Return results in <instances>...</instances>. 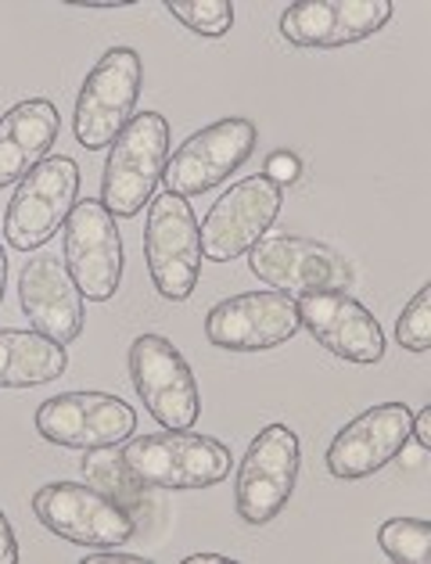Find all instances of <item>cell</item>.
Instances as JSON below:
<instances>
[{"label": "cell", "instance_id": "1", "mask_svg": "<svg viewBox=\"0 0 431 564\" xmlns=\"http://www.w3.org/2000/svg\"><path fill=\"white\" fill-rule=\"evenodd\" d=\"M122 464L144 489H208L230 475V449L213 435L162 429L130 438Z\"/></svg>", "mask_w": 431, "mask_h": 564}, {"label": "cell", "instance_id": "2", "mask_svg": "<svg viewBox=\"0 0 431 564\" xmlns=\"http://www.w3.org/2000/svg\"><path fill=\"white\" fill-rule=\"evenodd\" d=\"M170 159V122L159 112H137L112 148L101 173V205L116 219H133L155 198Z\"/></svg>", "mask_w": 431, "mask_h": 564}, {"label": "cell", "instance_id": "3", "mask_svg": "<svg viewBox=\"0 0 431 564\" xmlns=\"http://www.w3.org/2000/svg\"><path fill=\"white\" fill-rule=\"evenodd\" d=\"M33 514L58 540L87 550L122 546L137 535L133 514L90 481H47L33 492Z\"/></svg>", "mask_w": 431, "mask_h": 564}, {"label": "cell", "instance_id": "4", "mask_svg": "<svg viewBox=\"0 0 431 564\" xmlns=\"http://www.w3.org/2000/svg\"><path fill=\"white\" fill-rule=\"evenodd\" d=\"M141 79H144V65L133 47H112L101 54V62L90 68L76 94L73 130L83 148L87 151L112 148L116 137L137 116Z\"/></svg>", "mask_w": 431, "mask_h": 564}, {"label": "cell", "instance_id": "5", "mask_svg": "<svg viewBox=\"0 0 431 564\" xmlns=\"http://www.w3.org/2000/svg\"><path fill=\"white\" fill-rule=\"evenodd\" d=\"M79 202V166L68 155H47L19 181L4 209V241L15 252H36L65 227Z\"/></svg>", "mask_w": 431, "mask_h": 564}, {"label": "cell", "instance_id": "6", "mask_svg": "<svg viewBox=\"0 0 431 564\" xmlns=\"http://www.w3.org/2000/svg\"><path fill=\"white\" fill-rule=\"evenodd\" d=\"M302 467L299 435L288 424H267L252 443L234 475V511L245 525H270L288 507Z\"/></svg>", "mask_w": 431, "mask_h": 564}, {"label": "cell", "instance_id": "7", "mask_svg": "<svg viewBox=\"0 0 431 564\" xmlns=\"http://www.w3.org/2000/svg\"><path fill=\"white\" fill-rule=\"evenodd\" d=\"M144 259L155 292L170 302H187L202 278V234L187 198L170 191L151 198L144 224Z\"/></svg>", "mask_w": 431, "mask_h": 564}, {"label": "cell", "instance_id": "8", "mask_svg": "<svg viewBox=\"0 0 431 564\" xmlns=\"http://www.w3.org/2000/svg\"><path fill=\"white\" fill-rule=\"evenodd\" d=\"M133 392L144 399V410L162 429H194L202 417V389L191 364L170 338L137 335L127 352Z\"/></svg>", "mask_w": 431, "mask_h": 564}, {"label": "cell", "instance_id": "9", "mask_svg": "<svg viewBox=\"0 0 431 564\" xmlns=\"http://www.w3.org/2000/svg\"><path fill=\"white\" fill-rule=\"evenodd\" d=\"M259 130L252 119L230 116L208 122L198 133H191L170 159H165L162 184L176 198H198L205 191L230 181L248 159H252Z\"/></svg>", "mask_w": 431, "mask_h": 564}, {"label": "cell", "instance_id": "10", "mask_svg": "<svg viewBox=\"0 0 431 564\" xmlns=\"http://www.w3.org/2000/svg\"><path fill=\"white\" fill-rule=\"evenodd\" d=\"M284 205V187H277L270 176H245L230 184L224 195L213 202V209L202 219V259L208 263H230V259L248 256L267 238Z\"/></svg>", "mask_w": 431, "mask_h": 564}, {"label": "cell", "instance_id": "11", "mask_svg": "<svg viewBox=\"0 0 431 564\" xmlns=\"http://www.w3.org/2000/svg\"><path fill=\"white\" fill-rule=\"evenodd\" d=\"M62 230V263L83 292V299H116L122 284V263H127L116 216L105 209L101 198H79Z\"/></svg>", "mask_w": 431, "mask_h": 564}, {"label": "cell", "instance_id": "12", "mask_svg": "<svg viewBox=\"0 0 431 564\" xmlns=\"http://www.w3.org/2000/svg\"><path fill=\"white\" fill-rule=\"evenodd\" d=\"M36 432L62 449H108L127 443L137 429V410L108 392H62L36 410Z\"/></svg>", "mask_w": 431, "mask_h": 564}, {"label": "cell", "instance_id": "13", "mask_svg": "<svg viewBox=\"0 0 431 564\" xmlns=\"http://www.w3.org/2000/svg\"><path fill=\"white\" fill-rule=\"evenodd\" d=\"M291 299L299 310V327H305L338 360L370 367L385 356L381 324L345 288H313V292H299Z\"/></svg>", "mask_w": 431, "mask_h": 564}, {"label": "cell", "instance_id": "14", "mask_svg": "<svg viewBox=\"0 0 431 564\" xmlns=\"http://www.w3.org/2000/svg\"><path fill=\"white\" fill-rule=\"evenodd\" d=\"M299 335L295 299L284 292H241L216 302L205 313V338L216 349L230 352H267Z\"/></svg>", "mask_w": 431, "mask_h": 564}, {"label": "cell", "instance_id": "15", "mask_svg": "<svg viewBox=\"0 0 431 564\" xmlns=\"http://www.w3.org/2000/svg\"><path fill=\"white\" fill-rule=\"evenodd\" d=\"M410 406L407 403H378L356 414L345 429L335 432L324 453L327 475L338 481H364L385 464H392L410 443Z\"/></svg>", "mask_w": 431, "mask_h": 564}, {"label": "cell", "instance_id": "16", "mask_svg": "<svg viewBox=\"0 0 431 564\" xmlns=\"http://www.w3.org/2000/svg\"><path fill=\"white\" fill-rule=\"evenodd\" d=\"M392 0H299L281 15V36L302 51L364 44L392 19Z\"/></svg>", "mask_w": 431, "mask_h": 564}, {"label": "cell", "instance_id": "17", "mask_svg": "<svg viewBox=\"0 0 431 564\" xmlns=\"http://www.w3.org/2000/svg\"><path fill=\"white\" fill-rule=\"evenodd\" d=\"M248 267L262 284H270L273 292L284 295L313 292V288H342L349 281V270L327 245L299 238V234H270V238H262L248 252Z\"/></svg>", "mask_w": 431, "mask_h": 564}, {"label": "cell", "instance_id": "18", "mask_svg": "<svg viewBox=\"0 0 431 564\" xmlns=\"http://www.w3.org/2000/svg\"><path fill=\"white\" fill-rule=\"evenodd\" d=\"M19 302L30 316V327L58 346H68L83 335V292L68 278L62 259L30 256L19 273Z\"/></svg>", "mask_w": 431, "mask_h": 564}, {"label": "cell", "instance_id": "19", "mask_svg": "<svg viewBox=\"0 0 431 564\" xmlns=\"http://www.w3.org/2000/svg\"><path fill=\"white\" fill-rule=\"evenodd\" d=\"M62 116L47 98L19 101L0 116V187L19 184L25 173L47 159L58 141Z\"/></svg>", "mask_w": 431, "mask_h": 564}, {"label": "cell", "instance_id": "20", "mask_svg": "<svg viewBox=\"0 0 431 564\" xmlns=\"http://www.w3.org/2000/svg\"><path fill=\"white\" fill-rule=\"evenodd\" d=\"M68 370V352L58 341L19 327H0V389H40Z\"/></svg>", "mask_w": 431, "mask_h": 564}, {"label": "cell", "instance_id": "21", "mask_svg": "<svg viewBox=\"0 0 431 564\" xmlns=\"http://www.w3.org/2000/svg\"><path fill=\"white\" fill-rule=\"evenodd\" d=\"M378 546L396 564H428L431 557V521L424 518H388L378 529Z\"/></svg>", "mask_w": 431, "mask_h": 564}, {"label": "cell", "instance_id": "22", "mask_svg": "<svg viewBox=\"0 0 431 564\" xmlns=\"http://www.w3.org/2000/svg\"><path fill=\"white\" fill-rule=\"evenodd\" d=\"M165 11L194 36H227L234 25L230 0H165Z\"/></svg>", "mask_w": 431, "mask_h": 564}, {"label": "cell", "instance_id": "23", "mask_svg": "<svg viewBox=\"0 0 431 564\" xmlns=\"http://www.w3.org/2000/svg\"><path fill=\"white\" fill-rule=\"evenodd\" d=\"M83 471H87L90 486L105 489L108 497H116L119 503L130 500L137 492V478L127 471V464H122V453H112V446H108V449H87Z\"/></svg>", "mask_w": 431, "mask_h": 564}, {"label": "cell", "instance_id": "24", "mask_svg": "<svg viewBox=\"0 0 431 564\" xmlns=\"http://www.w3.org/2000/svg\"><path fill=\"white\" fill-rule=\"evenodd\" d=\"M396 341L407 352L431 349V284H421L396 321Z\"/></svg>", "mask_w": 431, "mask_h": 564}, {"label": "cell", "instance_id": "25", "mask_svg": "<svg viewBox=\"0 0 431 564\" xmlns=\"http://www.w3.org/2000/svg\"><path fill=\"white\" fill-rule=\"evenodd\" d=\"M262 176H270L277 187H291L302 176V166H299V159L291 155V151H273L270 162H267V173H262Z\"/></svg>", "mask_w": 431, "mask_h": 564}, {"label": "cell", "instance_id": "26", "mask_svg": "<svg viewBox=\"0 0 431 564\" xmlns=\"http://www.w3.org/2000/svg\"><path fill=\"white\" fill-rule=\"evenodd\" d=\"M148 557L141 554H127L122 546H108V550H87L83 564H144Z\"/></svg>", "mask_w": 431, "mask_h": 564}, {"label": "cell", "instance_id": "27", "mask_svg": "<svg viewBox=\"0 0 431 564\" xmlns=\"http://www.w3.org/2000/svg\"><path fill=\"white\" fill-rule=\"evenodd\" d=\"M0 564H19V540L4 511H0Z\"/></svg>", "mask_w": 431, "mask_h": 564}, {"label": "cell", "instance_id": "28", "mask_svg": "<svg viewBox=\"0 0 431 564\" xmlns=\"http://www.w3.org/2000/svg\"><path fill=\"white\" fill-rule=\"evenodd\" d=\"M410 438H417V446L431 449V406H421L410 421Z\"/></svg>", "mask_w": 431, "mask_h": 564}, {"label": "cell", "instance_id": "29", "mask_svg": "<svg viewBox=\"0 0 431 564\" xmlns=\"http://www.w3.org/2000/svg\"><path fill=\"white\" fill-rule=\"evenodd\" d=\"M230 557H224V554H191L184 564H227Z\"/></svg>", "mask_w": 431, "mask_h": 564}, {"label": "cell", "instance_id": "30", "mask_svg": "<svg viewBox=\"0 0 431 564\" xmlns=\"http://www.w3.org/2000/svg\"><path fill=\"white\" fill-rule=\"evenodd\" d=\"M4 284H8V256L0 249V302H4Z\"/></svg>", "mask_w": 431, "mask_h": 564}]
</instances>
